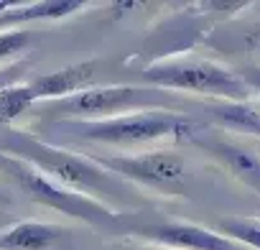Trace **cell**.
<instances>
[{
	"instance_id": "cell-1",
	"label": "cell",
	"mask_w": 260,
	"mask_h": 250,
	"mask_svg": "<svg viewBox=\"0 0 260 250\" xmlns=\"http://www.w3.org/2000/svg\"><path fill=\"white\" fill-rule=\"evenodd\" d=\"M0 153H8V156H16V159L31 164L34 169H39L56 184H61L77 194H84L89 199H97V202L107 204L110 209H115L112 204H117V202L136 199V189L130 184H122L125 179L110 174L107 169L94 164L89 156H82L64 146H56L51 141H41L28 133H8L0 138Z\"/></svg>"
},
{
	"instance_id": "cell-2",
	"label": "cell",
	"mask_w": 260,
	"mask_h": 250,
	"mask_svg": "<svg viewBox=\"0 0 260 250\" xmlns=\"http://www.w3.org/2000/svg\"><path fill=\"white\" fill-rule=\"evenodd\" d=\"M49 136L67 141H87L115 148H136L148 146L164 138L174 141H194L199 133L197 122L189 115L174 110H143L110 120H61L49 122Z\"/></svg>"
},
{
	"instance_id": "cell-3",
	"label": "cell",
	"mask_w": 260,
	"mask_h": 250,
	"mask_svg": "<svg viewBox=\"0 0 260 250\" xmlns=\"http://www.w3.org/2000/svg\"><path fill=\"white\" fill-rule=\"evenodd\" d=\"M174 95L158 87H133V84H112V87H89L72 97L54 100L41 105V115L51 122L61 120H110L143 110H164Z\"/></svg>"
},
{
	"instance_id": "cell-4",
	"label": "cell",
	"mask_w": 260,
	"mask_h": 250,
	"mask_svg": "<svg viewBox=\"0 0 260 250\" xmlns=\"http://www.w3.org/2000/svg\"><path fill=\"white\" fill-rule=\"evenodd\" d=\"M0 181L13 184L34 204L49 207L64 217L82 220V222L94 225V227L112 225L120 220L117 209H110L107 204H102L97 199H89L84 194H77V192L56 184L54 179H49L46 174H41L31 164H26L16 156H8V153H0Z\"/></svg>"
},
{
	"instance_id": "cell-5",
	"label": "cell",
	"mask_w": 260,
	"mask_h": 250,
	"mask_svg": "<svg viewBox=\"0 0 260 250\" xmlns=\"http://www.w3.org/2000/svg\"><path fill=\"white\" fill-rule=\"evenodd\" d=\"M143 79L148 87L166 92H194L227 102H250L252 97V84L245 77L207 59H176L153 64L143 69Z\"/></svg>"
},
{
	"instance_id": "cell-6",
	"label": "cell",
	"mask_w": 260,
	"mask_h": 250,
	"mask_svg": "<svg viewBox=\"0 0 260 250\" xmlns=\"http://www.w3.org/2000/svg\"><path fill=\"white\" fill-rule=\"evenodd\" d=\"M89 159L100 164L102 169H107L110 174L146 189H156L164 194H181L186 186V164L174 151L122 153V156L89 153Z\"/></svg>"
},
{
	"instance_id": "cell-7",
	"label": "cell",
	"mask_w": 260,
	"mask_h": 250,
	"mask_svg": "<svg viewBox=\"0 0 260 250\" xmlns=\"http://www.w3.org/2000/svg\"><path fill=\"white\" fill-rule=\"evenodd\" d=\"M130 235L164 250H247L212 227L189 225V222H169V220L148 222V225L133 227Z\"/></svg>"
},
{
	"instance_id": "cell-8",
	"label": "cell",
	"mask_w": 260,
	"mask_h": 250,
	"mask_svg": "<svg viewBox=\"0 0 260 250\" xmlns=\"http://www.w3.org/2000/svg\"><path fill=\"white\" fill-rule=\"evenodd\" d=\"M191 143H197L202 151H207L240 184H245L247 189H252L260 197V153H257V148H250V146H242L235 141H224V138H212L204 133H197Z\"/></svg>"
},
{
	"instance_id": "cell-9",
	"label": "cell",
	"mask_w": 260,
	"mask_h": 250,
	"mask_svg": "<svg viewBox=\"0 0 260 250\" xmlns=\"http://www.w3.org/2000/svg\"><path fill=\"white\" fill-rule=\"evenodd\" d=\"M0 250H72V232L61 225L23 220L0 232Z\"/></svg>"
},
{
	"instance_id": "cell-10",
	"label": "cell",
	"mask_w": 260,
	"mask_h": 250,
	"mask_svg": "<svg viewBox=\"0 0 260 250\" xmlns=\"http://www.w3.org/2000/svg\"><path fill=\"white\" fill-rule=\"evenodd\" d=\"M97 67H100L97 61H82V64H74V67H67V69L36 77L34 82H28V87L34 89L36 102L64 100V97H72V95H77L82 89L94 87L92 82H94Z\"/></svg>"
},
{
	"instance_id": "cell-11",
	"label": "cell",
	"mask_w": 260,
	"mask_h": 250,
	"mask_svg": "<svg viewBox=\"0 0 260 250\" xmlns=\"http://www.w3.org/2000/svg\"><path fill=\"white\" fill-rule=\"evenodd\" d=\"M82 8L84 3H77V0H41V3H26V6L13 3L0 16V23L8 26V23H28V21H59Z\"/></svg>"
},
{
	"instance_id": "cell-12",
	"label": "cell",
	"mask_w": 260,
	"mask_h": 250,
	"mask_svg": "<svg viewBox=\"0 0 260 250\" xmlns=\"http://www.w3.org/2000/svg\"><path fill=\"white\" fill-rule=\"evenodd\" d=\"M212 122L224 131L260 138V112L255 110L252 102H222L209 110Z\"/></svg>"
},
{
	"instance_id": "cell-13",
	"label": "cell",
	"mask_w": 260,
	"mask_h": 250,
	"mask_svg": "<svg viewBox=\"0 0 260 250\" xmlns=\"http://www.w3.org/2000/svg\"><path fill=\"white\" fill-rule=\"evenodd\" d=\"M212 230L235 240L242 247L260 250V217H219Z\"/></svg>"
},
{
	"instance_id": "cell-14",
	"label": "cell",
	"mask_w": 260,
	"mask_h": 250,
	"mask_svg": "<svg viewBox=\"0 0 260 250\" xmlns=\"http://www.w3.org/2000/svg\"><path fill=\"white\" fill-rule=\"evenodd\" d=\"M34 105H39V102H36V95L28 87V82L26 84L18 82V84L0 89V125H8L18 115H26Z\"/></svg>"
},
{
	"instance_id": "cell-15",
	"label": "cell",
	"mask_w": 260,
	"mask_h": 250,
	"mask_svg": "<svg viewBox=\"0 0 260 250\" xmlns=\"http://www.w3.org/2000/svg\"><path fill=\"white\" fill-rule=\"evenodd\" d=\"M31 44V34L28 31H0V61H6L21 51H26Z\"/></svg>"
},
{
	"instance_id": "cell-16",
	"label": "cell",
	"mask_w": 260,
	"mask_h": 250,
	"mask_svg": "<svg viewBox=\"0 0 260 250\" xmlns=\"http://www.w3.org/2000/svg\"><path fill=\"white\" fill-rule=\"evenodd\" d=\"M26 69H28V59H23V61L18 59V61L3 67V69H0V89H6V87H11V84H18L21 77L26 74Z\"/></svg>"
},
{
	"instance_id": "cell-17",
	"label": "cell",
	"mask_w": 260,
	"mask_h": 250,
	"mask_svg": "<svg viewBox=\"0 0 260 250\" xmlns=\"http://www.w3.org/2000/svg\"><path fill=\"white\" fill-rule=\"evenodd\" d=\"M242 44H245V49H250V51L260 54V26L250 28V31L242 36Z\"/></svg>"
},
{
	"instance_id": "cell-18",
	"label": "cell",
	"mask_w": 260,
	"mask_h": 250,
	"mask_svg": "<svg viewBox=\"0 0 260 250\" xmlns=\"http://www.w3.org/2000/svg\"><path fill=\"white\" fill-rule=\"evenodd\" d=\"M8 204H11V194H8L6 184L0 181V207H8Z\"/></svg>"
},
{
	"instance_id": "cell-19",
	"label": "cell",
	"mask_w": 260,
	"mask_h": 250,
	"mask_svg": "<svg viewBox=\"0 0 260 250\" xmlns=\"http://www.w3.org/2000/svg\"><path fill=\"white\" fill-rule=\"evenodd\" d=\"M11 6H13V3H0V16H3V13H6Z\"/></svg>"
},
{
	"instance_id": "cell-20",
	"label": "cell",
	"mask_w": 260,
	"mask_h": 250,
	"mask_svg": "<svg viewBox=\"0 0 260 250\" xmlns=\"http://www.w3.org/2000/svg\"><path fill=\"white\" fill-rule=\"evenodd\" d=\"M255 110H257V112H260V100H257V102H255Z\"/></svg>"
},
{
	"instance_id": "cell-21",
	"label": "cell",
	"mask_w": 260,
	"mask_h": 250,
	"mask_svg": "<svg viewBox=\"0 0 260 250\" xmlns=\"http://www.w3.org/2000/svg\"><path fill=\"white\" fill-rule=\"evenodd\" d=\"M151 250H164V247H151Z\"/></svg>"
},
{
	"instance_id": "cell-22",
	"label": "cell",
	"mask_w": 260,
	"mask_h": 250,
	"mask_svg": "<svg viewBox=\"0 0 260 250\" xmlns=\"http://www.w3.org/2000/svg\"><path fill=\"white\" fill-rule=\"evenodd\" d=\"M257 153H260V146H257Z\"/></svg>"
}]
</instances>
